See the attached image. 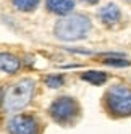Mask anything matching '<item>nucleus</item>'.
Segmentation results:
<instances>
[{
    "label": "nucleus",
    "instance_id": "nucleus-1",
    "mask_svg": "<svg viewBox=\"0 0 131 134\" xmlns=\"http://www.w3.org/2000/svg\"><path fill=\"white\" fill-rule=\"evenodd\" d=\"M92 29V23L89 16L83 13H71L68 16H63L55 23L53 26V34L57 39L65 42H73V41H81Z\"/></svg>",
    "mask_w": 131,
    "mask_h": 134
},
{
    "label": "nucleus",
    "instance_id": "nucleus-2",
    "mask_svg": "<svg viewBox=\"0 0 131 134\" xmlns=\"http://www.w3.org/2000/svg\"><path fill=\"white\" fill-rule=\"evenodd\" d=\"M36 91V81L31 78H23L10 84L3 95V108L7 111H18L29 103Z\"/></svg>",
    "mask_w": 131,
    "mask_h": 134
},
{
    "label": "nucleus",
    "instance_id": "nucleus-3",
    "mask_svg": "<svg viewBox=\"0 0 131 134\" xmlns=\"http://www.w3.org/2000/svg\"><path fill=\"white\" fill-rule=\"evenodd\" d=\"M105 107L115 116L131 115V87L128 84H113L105 92Z\"/></svg>",
    "mask_w": 131,
    "mask_h": 134
},
{
    "label": "nucleus",
    "instance_id": "nucleus-4",
    "mask_svg": "<svg viewBox=\"0 0 131 134\" xmlns=\"http://www.w3.org/2000/svg\"><path fill=\"white\" fill-rule=\"evenodd\" d=\"M49 113H50V116L58 123H63V124L73 123L74 118L79 115V105L71 97H58L50 105Z\"/></svg>",
    "mask_w": 131,
    "mask_h": 134
},
{
    "label": "nucleus",
    "instance_id": "nucleus-5",
    "mask_svg": "<svg viewBox=\"0 0 131 134\" xmlns=\"http://www.w3.org/2000/svg\"><path fill=\"white\" fill-rule=\"evenodd\" d=\"M8 131L10 134H39L41 126L39 121L32 115H18L12 118L8 123Z\"/></svg>",
    "mask_w": 131,
    "mask_h": 134
},
{
    "label": "nucleus",
    "instance_id": "nucleus-6",
    "mask_svg": "<svg viewBox=\"0 0 131 134\" xmlns=\"http://www.w3.org/2000/svg\"><path fill=\"white\" fill-rule=\"evenodd\" d=\"M99 20L102 21V24L112 27V26H115V24L120 23L121 10L118 8V5H115V3H107L105 7H102L99 10Z\"/></svg>",
    "mask_w": 131,
    "mask_h": 134
},
{
    "label": "nucleus",
    "instance_id": "nucleus-7",
    "mask_svg": "<svg viewBox=\"0 0 131 134\" xmlns=\"http://www.w3.org/2000/svg\"><path fill=\"white\" fill-rule=\"evenodd\" d=\"M45 8L58 16H68L71 15L74 8V0H45Z\"/></svg>",
    "mask_w": 131,
    "mask_h": 134
},
{
    "label": "nucleus",
    "instance_id": "nucleus-8",
    "mask_svg": "<svg viewBox=\"0 0 131 134\" xmlns=\"http://www.w3.org/2000/svg\"><path fill=\"white\" fill-rule=\"evenodd\" d=\"M21 66V60L10 52H0V71L15 74Z\"/></svg>",
    "mask_w": 131,
    "mask_h": 134
},
{
    "label": "nucleus",
    "instance_id": "nucleus-9",
    "mask_svg": "<svg viewBox=\"0 0 131 134\" xmlns=\"http://www.w3.org/2000/svg\"><path fill=\"white\" fill-rule=\"evenodd\" d=\"M39 3H41V0H12V5L18 12H23V13L34 12L39 7Z\"/></svg>",
    "mask_w": 131,
    "mask_h": 134
},
{
    "label": "nucleus",
    "instance_id": "nucleus-10",
    "mask_svg": "<svg viewBox=\"0 0 131 134\" xmlns=\"http://www.w3.org/2000/svg\"><path fill=\"white\" fill-rule=\"evenodd\" d=\"M81 79L88 81V82L94 84V86H100V84H104L107 81V74L102 73V71H88V73L81 74Z\"/></svg>",
    "mask_w": 131,
    "mask_h": 134
},
{
    "label": "nucleus",
    "instance_id": "nucleus-11",
    "mask_svg": "<svg viewBox=\"0 0 131 134\" xmlns=\"http://www.w3.org/2000/svg\"><path fill=\"white\" fill-rule=\"evenodd\" d=\"M45 82H47L50 87H60V86L63 84V76H58V74L49 76V78L45 79Z\"/></svg>",
    "mask_w": 131,
    "mask_h": 134
},
{
    "label": "nucleus",
    "instance_id": "nucleus-12",
    "mask_svg": "<svg viewBox=\"0 0 131 134\" xmlns=\"http://www.w3.org/2000/svg\"><path fill=\"white\" fill-rule=\"evenodd\" d=\"M81 2H84V3H88V5H96L97 2H100V0H81Z\"/></svg>",
    "mask_w": 131,
    "mask_h": 134
},
{
    "label": "nucleus",
    "instance_id": "nucleus-13",
    "mask_svg": "<svg viewBox=\"0 0 131 134\" xmlns=\"http://www.w3.org/2000/svg\"><path fill=\"white\" fill-rule=\"evenodd\" d=\"M123 2H126V3H131V0H123Z\"/></svg>",
    "mask_w": 131,
    "mask_h": 134
}]
</instances>
